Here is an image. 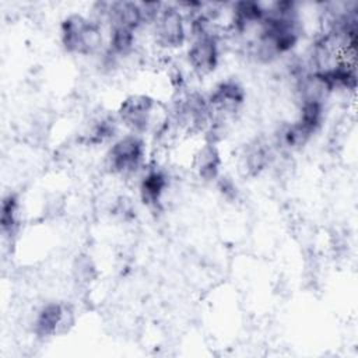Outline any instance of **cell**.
I'll return each instance as SVG.
<instances>
[{"mask_svg":"<svg viewBox=\"0 0 358 358\" xmlns=\"http://www.w3.org/2000/svg\"><path fill=\"white\" fill-rule=\"evenodd\" d=\"M66 306L67 305L57 302H49L42 306L34 320V333L39 338H48L55 334H60Z\"/></svg>","mask_w":358,"mask_h":358,"instance_id":"cell-8","label":"cell"},{"mask_svg":"<svg viewBox=\"0 0 358 358\" xmlns=\"http://www.w3.org/2000/svg\"><path fill=\"white\" fill-rule=\"evenodd\" d=\"M271 151L266 143L262 140H253L246 144L241 154L242 168L246 175L257 176L260 175L270 164Z\"/></svg>","mask_w":358,"mask_h":358,"instance_id":"cell-10","label":"cell"},{"mask_svg":"<svg viewBox=\"0 0 358 358\" xmlns=\"http://www.w3.org/2000/svg\"><path fill=\"white\" fill-rule=\"evenodd\" d=\"M17 211H18V199L15 194H8L3 199L1 203V217H0V224H1V231L4 234H14L17 229Z\"/></svg>","mask_w":358,"mask_h":358,"instance_id":"cell-15","label":"cell"},{"mask_svg":"<svg viewBox=\"0 0 358 358\" xmlns=\"http://www.w3.org/2000/svg\"><path fill=\"white\" fill-rule=\"evenodd\" d=\"M192 166L197 176L206 182L218 179L221 166V155L218 147L214 143L206 141L194 152Z\"/></svg>","mask_w":358,"mask_h":358,"instance_id":"cell-9","label":"cell"},{"mask_svg":"<svg viewBox=\"0 0 358 358\" xmlns=\"http://www.w3.org/2000/svg\"><path fill=\"white\" fill-rule=\"evenodd\" d=\"M220 48L215 36H197L187 50V62L192 70L203 77L213 73L218 64Z\"/></svg>","mask_w":358,"mask_h":358,"instance_id":"cell-6","label":"cell"},{"mask_svg":"<svg viewBox=\"0 0 358 358\" xmlns=\"http://www.w3.org/2000/svg\"><path fill=\"white\" fill-rule=\"evenodd\" d=\"M144 151V141L138 134H126L109 148L106 165L113 173L131 175L141 166Z\"/></svg>","mask_w":358,"mask_h":358,"instance_id":"cell-2","label":"cell"},{"mask_svg":"<svg viewBox=\"0 0 358 358\" xmlns=\"http://www.w3.org/2000/svg\"><path fill=\"white\" fill-rule=\"evenodd\" d=\"M168 186V179L161 169H148L140 182V196L144 204L150 208H157L161 204V197Z\"/></svg>","mask_w":358,"mask_h":358,"instance_id":"cell-11","label":"cell"},{"mask_svg":"<svg viewBox=\"0 0 358 358\" xmlns=\"http://www.w3.org/2000/svg\"><path fill=\"white\" fill-rule=\"evenodd\" d=\"M62 43L70 53L90 56L101 50L103 43L99 22L81 14H70L62 21Z\"/></svg>","mask_w":358,"mask_h":358,"instance_id":"cell-1","label":"cell"},{"mask_svg":"<svg viewBox=\"0 0 358 358\" xmlns=\"http://www.w3.org/2000/svg\"><path fill=\"white\" fill-rule=\"evenodd\" d=\"M105 20L109 22L110 29L123 28L134 32L144 24L140 3L124 0L108 3Z\"/></svg>","mask_w":358,"mask_h":358,"instance_id":"cell-7","label":"cell"},{"mask_svg":"<svg viewBox=\"0 0 358 358\" xmlns=\"http://www.w3.org/2000/svg\"><path fill=\"white\" fill-rule=\"evenodd\" d=\"M207 101L213 116L225 120L241 109L245 102V91L239 83L227 80L214 88Z\"/></svg>","mask_w":358,"mask_h":358,"instance_id":"cell-5","label":"cell"},{"mask_svg":"<svg viewBox=\"0 0 358 358\" xmlns=\"http://www.w3.org/2000/svg\"><path fill=\"white\" fill-rule=\"evenodd\" d=\"M134 48V31L123 29V28H113L110 29L109 36V48L108 52L112 53L115 57L127 56Z\"/></svg>","mask_w":358,"mask_h":358,"instance_id":"cell-13","label":"cell"},{"mask_svg":"<svg viewBox=\"0 0 358 358\" xmlns=\"http://www.w3.org/2000/svg\"><path fill=\"white\" fill-rule=\"evenodd\" d=\"M218 189L227 199H234L236 196V186L229 178H220Z\"/></svg>","mask_w":358,"mask_h":358,"instance_id":"cell-17","label":"cell"},{"mask_svg":"<svg viewBox=\"0 0 358 358\" xmlns=\"http://www.w3.org/2000/svg\"><path fill=\"white\" fill-rule=\"evenodd\" d=\"M155 105V99L150 95L133 94L120 102L117 116L120 122L134 134H140L147 131L151 126Z\"/></svg>","mask_w":358,"mask_h":358,"instance_id":"cell-4","label":"cell"},{"mask_svg":"<svg viewBox=\"0 0 358 358\" xmlns=\"http://www.w3.org/2000/svg\"><path fill=\"white\" fill-rule=\"evenodd\" d=\"M323 117V102L303 101L301 102V113L298 122L312 134L320 127Z\"/></svg>","mask_w":358,"mask_h":358,"instance_id":"cell-14","label":"cell"},{"mask_svg":"<svg viewBox=\"0 0 358 358\" xmlns=\"http://www.w3.org/2000/svg\"><path fill=\"white\" fill-rule=\"evenodd\" d=\"M154 35L164 49H178L186 41V22L182 11L175 6H164L155 18Z\"/></svg>","mask_w":358,"mask_h":358,"instance_id":"cell-3","label":"cell"},{"mask_svg":"<svg viewBox=\"0 0 358 358\" xmlns=\"http://www.w3.org/2000/svg\"><path fill=\"white\" fill-rule=\"evenodd\" d=\"M310 137H312V133L309 130H306L296 120L295 123L287 124L280 130L278 141H280V144H282L284 147H287L289 150H298V148L303 147Z\"/></svg>","mask_w":358,"mask_h":358,"instance_id":"cell-12","label":"cell"},{"mask_svg":"<svg viewBox=\"0 0 358 358\" xmlns=\"http://www.w3.org/2000/svg\"><path fill=\"white\" fill-rule=\"evenodd\" d=\"M73 277L78 284H83V285H87L95 280L96 267H95V263L91 259V256L81 253L74 259Z\"/></svg>","mask_w":358,"mask_h":358,"instance_id":"cell-16","label":"cell"}]
</instances>
